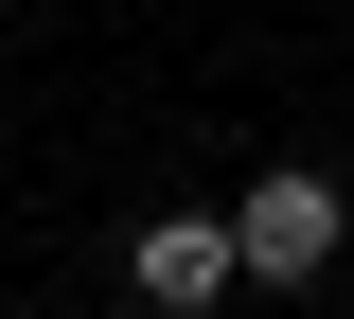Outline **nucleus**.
Wrapping results in <instances>:
<instances>
[{
    "label": "nucleus",
    "instance_id": "obj_1",
    "mask_svg": "<svg viewBox=\"0 0 354 319\" xmlns=\"http://www.w3.org/2000/svg\"><path fill=\"white\" fill-rule=\"evenodd\" d=\"M337 230H354V195L319 178V160H266V178L230 195V266H248V284H319Z\"/></svg>",
    "mask_w": 354,
    "mask_h": 319
},
{
    "label": "nucleus",
    "instance_id": "obj_2",
    "mask_svg": "<svg viewBox=\"0 0 354 319\" xmlns=\"http://www.w3.org/2000/svg\"><path fill=\"white\" fill-rule=\"evenodd\" d=\"M124 284H142L160 319H213L230 284H248V266H230V213H142V230H124Z\"/></svg>",
    "mask_w": 354,
    "mask_h": 319
}]
</instances>
